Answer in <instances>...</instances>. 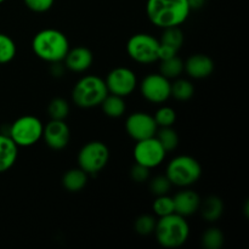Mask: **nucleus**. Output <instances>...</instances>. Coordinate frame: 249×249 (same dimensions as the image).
I'll use <instances>...</instances> for the list:
<instances>
[{"label": "nucleus", "mask_w": 249, "mask_h": 249, "mask_svg": "<svg viewBox=\"0 0 249 249\" xmlns=\"http://www.w3.org/2000/svg\"><path fill=\"white\" fill-rule=\"evenodd\" d=\"M191 9L187 0H147L146 15L158 28L179 27L189 18Z\"/></svg>", "instance_id": "obj_1"}, {"label": "nucleus", "mask_w": 249, "mask_h": 249, "mask_svg": "<svg viewBox=\"0 0 249 249\" xmlns=\"http://www.w3.org/2000/svg\"><path fill=\"white\" fill-rule=\"evenodd\" d=\"M184 72V61L178 55L160 60V73L168 79H177Z\"/></svg>", "instance_id": "obj_21"}, {"label": "nucleus", "mask_w": 249, "mask_h": 249, "mask_svg": "<svg viewBox=\"0 0 249 249\" xmlns=\"http://www.w3.org/2000/svg\"><path fill=\"white\" fill-rule=\"evenodd\" d=\"M150 170L151 169H148V168L135 163L130 170V178L133 179V181L141 184V182H145L150 179Z\"/></svg>", "instance_id": "obj_33"}, {"label": "nucleus", "mask_w": 249, "mask_h": 249, "mask_svg": "<svg viewBox=\"0 0 249 249\" xmlns=\"http://www.w3.org/2000/svg\"><path fill=\"white\" fill-rule=\"evenodd\" d=\"M133 155L135 163L143 165L148 169H153V168L160 167L164 162L167 152L160 145L158 139L152 136L145 140L136 141Z\"/></svg>", "instance_id": "obj_10"}, {"label": "nucleus", "mask_w": 249, "mask_h": 249, "mask_svg": "<svg viewBox=\"0 0 249 249\" xmlns=\"http://www.w3.org/2000/svg\"><path fill=\"white\" fill-rule=\"evenodd\" d=\"M153 233L160 247L177 249L189 240L190 225L184 216L173 213L158 219Z\"/></svg>", "instance_id": "obj_3"}, {"label": "nucleus", "mask_w": 249, "mask_h": 249, "mask_svg": "<svg viewBox=\"0 0 249 249\" xmlns=\"http://www.w3.org/2000/svg\"><path fill=\"white\" fill-rule=\"evenodd\" d=\"M48 112L51 119L65 121L70 114V105L65 99L56 97V99L51 100L50 104H49Z\"/></svg>", "instance_id": "obj_27"}, {"label": "nucleus", "mask_w": 249, "mask_h": 249, "mask_svg": "<svg viewBox=\"0 0 249 249\" xmlns=\"http://www.w3.org/2000/svg\"><path fill=\"white\" fill-rule=\"evenodd\" d=\"M165 175L174 186L190 187L201 178V163L191 156H177L168 163Z\"/></svg>", "instance_id": "obj_5"}, {"label": "nucleus", "mask_w": 249, "mask_h": 249, "mask_svg": "<svg viewBox=\"0 0 249 249\" xmlns=\"http://www.w3.org/2000/svg\"><path fill=\"white\" fill-rule=\"evenodd\" d=\"M195 94V87L190 80L178 79L172 84V96L178 101H187Z\"/></svg>", "instance_id": "obj_24"}, {"label": "nucleus", "mask_w": 249, "mask_h": 249, "mask_svg": "<svg viewBox=\"0 0 249 249\" xmlns=\"http://www.w3.org/2000/svg\"><path fill=\"white\" fill-rule=\"evenodd\" d=\"M152 209L153 212H155L156 215L160 216V218L175 213L173 197L168 196V195L156 196V199L153 201V204H152Z\"/></svg>", "instance_id": "obj_28"}, {"label": "nucleus", "mask_w": 249, "mask_h": 249, "mask_svg": "<svg viewBox=\"0 0 249 249\" xmlns=\"http://www.w3.org/2000/svg\"><path fill=\"white\" fill-rule=\"evenodd\" d=\"M65 66L70 71L75 73H83L89 70L94 61V55L85 46H77L70 49L65 57Z\"/></svg>", "instance_id": "obj_15"}, {"label": "nucleus", "mask_w": 249, "mask_h": 249, "mask_svg": "<svg viewBox=\"0 0 249 249\" xmlns=\"http://www.w3.org/2000/svg\"><path fill=\"white\" fill-rule=\"evenodd\" d=\"M109 160V150L102 141H90L78 153V165L88 175L99 174Z\"/></svg>", "instance_id": "obj_8"}, {"label": "nucleus", "mask_w": 249, "mask_h": 249, "mask_svg": "<svg viewBox=\"0 0 249 249\" xmlns=\"http://www.w3.org/2000/svg\"><path fill=\"white\" fill-rule=\"evenodd\" d=\"M46 145L51 150L60 151L67 147L71 139V131L65 121L51 119L46 125H44L43 138Z\"/></svg>", "instance_id": "obj_13"}, {"label": "nucleus", "mask_w": 249, "mask_h": 249, "mask_svg": "<svg viewBox=\"0 0 249 249\" xmlns=\"http://www.w3.org/2000/svg\"><path fill=\"white\" fill-rule=\"evenodd\" d=\"M17 53V48L12 38L4 33H0V65L11 62Z\"/></svg>", "instance_id": "obj_26"}, {"label": "nucleus", "mask_w": 249, "mask_h": 249, "mask_svg": "<svg viewBox=\"0 0 249 249\" xmlns=\"http://www.w3.org/2000/svg\"><path fill=\"white\" fill-rule=\"evenodd\" d=\"M156 124L158 128H167V126H173V124L177 121V113L174 108L169 106H162L157 109V112L153 116Z\"/></svg>", "instance_id": "obj_29"}, {"label": "nucleus", "mask_w": 249, "mask_h": 249, "mask_svg": "<svg viewBox=\"0 0 249 249\" xmlns=\"http://www.w3.org/2000/svg\"><path fill=\"white\" fill-rule=\"evenodd\" d=\"M206 1L207 0H187V2H189V6L190 9L192 10H199L202 9V7L206 5Z\"/></svg>", "instance_id": "obj_36"}, {"label": "nucleus", "mask_w": 249, "mask_h": 249, "mask_svg": "<svg viewBox=\"0 0 249 249\" xmlns=\"http://www.w3.org/2000/svg\"><path fill=\"white\" fill-rule=\"evenodd\" d=\"M156 138L163 146L165 152H172L179 145V135L177 131L173 129V126H167V128H158L156 133Z\"/></svg>", "instance_id": "obj_22"}, {"label": "nucleus", "mask_w": 249, "mask_h": 249, "mask_svg": "<svg viewBox=\"0 0 249 249\" xmlns=\"http://www.w3.org/2000/svg\"><path fill=\"white\" fill-rule=\"evenodd\" d=\"M172 186V182L169 181L167 175H157L150 181V190L155 196L168 195Z\"/></svg>", "instance_id": "obj_31"}, {"label": "nucleus", "mask_w": 249, "mask_h": 249, "mask_svg": "<svg viewBox=\"0 0 249 249\" xmlns=\"http://www.w3.org/2000/svg\"><path fill=\"white\" fill-rule=\"evenodd\" d=\"M140 91L146 101L162 105L172 97V83L160 73H151L140 83Z\"/></svg>", "instance_id": "obj_9"}, {"label": "nucleus", "mask_w": 249, "mask_h": 249, "mask_svg": "<svg viewBox=\"0 0 249 249\" xmlns=\"http://www.w3.org/2000/svg\"><path fill=\"white\" fill-rule=\"evenodd\" d=\"M4 1H5V0H0V4H2Z\"/></svg>", "instance_id": "obj_37"}, {"label": "nucleus", "mask_w": 249, "mask_h": 249, "mask_svg": "<svg viewBox=\"0 0 249 249\" xmlns=\"http://www.w3.org/2000/svg\"><path fill=\"white\" fill-rule=\"evenodd\" d=\"M105 83L109 94L126 97L138 87V77L130 68L117 67L107 74Z\"/></svg>", "instance_id": "obj_11"}, {"label": "nucleus", "mask_w": 249, "mask_h": 249, "mask_svg": "<svg viewBox=\"0 0 249 249\" xmlns=\"http://www.w3.org/2000/svg\"><path fill=\"white\" fill-rule=\"evenodd\" d=\"M174 211L175 213L179 215L186 216L194 215L195 213L199 211V204H201V198H199L198 194L192 190H189L185 187V190L178 192L174 197Z\"/></svg>", "instance_id": "obj_16"}, {"label": "nucleus", "mask_w": 249, "mask_h": 249, "mask_svg": "<svg viewBox=\"0 0 249 249\" xmlns=\"http://www.w3.org/2000/svg\"><path fill=\"white\" fill-rule=\"evenodd\" d=\"M89 175L80 168H73L65 173L62 178V185L67 191L79 192L87 186Z\"/></svg>", "instance_id": "obj_19"}, {"label": "nucleus", "mask_w": 249, "mask_h": 249, "mask_svg": "<svg viewBox=\"0 0 249 249\" xmlns=\"http://www.w3.org/2000/svg\"><path fill=\"white\" fill-rule=\"evenodd\" d=\"M160 44L170 46L179 51L184 44V33L179 27H169L163 29L162 36L160 39Z\"/></svg>", "instance_id": "obj_23"}, {"label": "nucleus", "mask_w": 249, "mask_h": 249, "mask_svg": "<svg viewBox=\"0 0 249 249\" xmlns=\"http://www.w3.org/2000/svg\"><path fill=\"white\" fill-rule=\"evenodd\" d=\"M129 57L140 65H151L160 61V39L147 33H138L126 43Z\"/></svg>", "instance_id": "obj_7"}, {"label": "nucleus", "mask_w": 249, "mask_h": 249, "mask_svg": "<svg viewBox=\"0 0 249 249\" xmlns=\"http://www.w3.org/2000/svg\"><path fill=\"white\" fill-rule=\"evenodd\" d=\"M178 53H179V51L175 50V49H173V48H170V46L160 43V53H158V55H160V61L165 60V58L173 57V56L178 55Z\"/></svg>", "instance_id": "obj_34"}, {"label": "nucleus", "mask_w": 249, "mask_h": 249, "mask_svg": "<svg viewBox=\"0 0 249 249\" xmlns=\"http://www.w3.org/2000/svg\"><path fill=\"white\" fill-rule=\"evenodd\" d=\"M32 49L36 57L45 62H62L70 50V41L66 34L58 29L46 28L34 36Z\"/></svg>", "instance_id": "obj_2"}, {"label": "nucleus", "mask_w": 249, "mask_h": 249, "mask_svg": "<svg viewBox=\"0 0 249 249\" xmlns=\"http://www.w3.org/2000/svg\"><path fill=\"white\" fill-rule=\"evenodd\" d=\"M156 223H157V220H156L155 216L150 215V214H142L139 218H136L134 229L139 235L150 236L151 233L155 232Z\"/></svg>", "instance_id": "obj_30"}, {"label": "nucleus", "mask_w": 249, "mask_h": 249, "mask_svg": "<svg viewBox=\"0 0 249 249\" xmlns=\"http://www.w3.org/2000/svg\"><path fill=\"white\" fill-rule=\"evenodd\" d=\"M202 246L206 249H220L224 246V233L218 228H209L202 235Z\"/></svg>", "instance_id": "obj_25"}, {"label": "nucleus", "mask_w": 249, "mask_h": 249, "mask_svg": "<svg viewBox=\"0 0 249 249\" xmlns=\"http://www.w3.org/2000/svg\"><path fill=\"white\" fill-rule=\"evenodd\" d=\"M51 74L55 77H61L63 74V66L61 65V62L51 63Z\"/></svg>", "instance_id": "obj_35"}, {"label": "nucleus", "mask_w": 249, "mask_h": 249, "mask_svg": "<svg viewBox=\"0 0 249 249\" xmlns=\"http://www.w3.org/2000/svg\"><path fill=\"white\" fill-rule=\"evenodd\" d=\"M18 157V146L6 134H0V174L11 169Z\"/></svg>", "instance_id": "obj_17"}, {"label": "nucleus", "mask_w": 249, "mask_h": 249, "mask_svg": "<svg viewBox=\"0 0 249 249\" xmlns=\"http://www.w3.org/2000/svg\"><path fill=\"white\" fill-rule=\"evenodd\" d=\"M44 124L36 116H22L11 124L9 136L18 147H31L43 138Z\"/></svg>", "instance_id": "obj_6"}, {"label": "nucleus", "mask_w": 249, "mask_h": 249, "mask_svg": "<svg viewBox=\"0 0 249 249\" xmlns=\"http://www.w3.org/2000/svg\"><path fill=\"white\" fill-rule=\"evenodd\" d=\"M202 218L208 223H215L224 213V203L218 196H208L199 204Z\"/></svg>", "instance_id": "obj_18"}, {"label": "nucleus", "mask_w": 249, "mask_h": 249, "mask_svg": "<svg viewBox=\"0 0 249 249\" xmlns=\"http://www.w3.org/2000/svg\"><path fill=\"white\" fill-rule=\"evenodd\" d=\"M108 95L106 83L99 75H85L75 83L72 99L80 108H92L101 105Z\"/></svg>", "instance_id": "obj_4"}, {"label": "nucleus", "mask_w": 249, "mask_h": 249, "mask_svg": "<svg viewBox=\"0 0 249 249\" xmlns=\"http://www.w3.org/2000/svg\"><path fill=\"white\" fill-rule=\"evenodd\" d=\"M100 106L102 107V111L109 118H119L125 113L126 105L124 101V97L118 96V95L109 94L107 95L101 102Z\"/></svg>", "instance_id": "obj_20"}, {"label": "nucleus", "mask_w": 249, "mask_h": 249, "mask_svg": "<svg viewBox=\"0 0 249 249\" xmlns=\"http://www.w3.org/2000/svg\"><path fill=\"white\" fill-rule=\"evenodd\" d=\"M24 5L28 7L31 11L43 14V12L49 11L53 6L55 0H23Z\"/></svg>", "instance_id": "obj_32"}, {"label": "nucleus", "mask_w": 249, "mask_h": 249, "mask_svg": "<svg viewBox=\"0 0 249 249\" xmlns=\"http://www.w3.org/2000/svg\"><path fill=\"white\" fill-rule=\"evenodd\" d=\"M125 130L133 140L140 141L155 136L158 126L153 116L146 112H134L126 118Z\"/></svg>", "instance_id": "obj_12"}, {"label": "nucleus", "mask_w": 249, "mask_h": 249, "mask_svg": "<svg viewBox=\"0 0 249 249\" xmlns=\"http://www.w3.org/2000/svg\"><path fill=\"white\" fill-rule=\"evenodd\" d=\"M184 71L194 79H204L213 73L214 62L204 53H195L184 62Z\"/></svg>", "instance_id": "obj_14"}]
</instances>
